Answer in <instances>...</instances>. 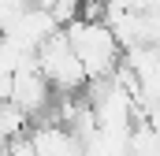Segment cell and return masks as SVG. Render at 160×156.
I'll use <instances>...</instances> for the list:
<instances>
[{"instance_id": "7a4b0ae2", "label": "cell", "mask_w": 160, "mask_h": 156, "mask_svg": "<svg viewBox=\"0 0 160 156\" xmlns=\"http://www.w3.org/2000/svg\"><path fill=\"white\" fill-rule=\"evenodd\" d=\"M38 67L45 71V78L52 82L56 93H82L89 85V71L78 60V52H75V45H71L63 26L38 45Z\"/></svg>"}, {"instance_id": "6da1fadb", "label": "cell", "mask_w": 160, "mask_h": 156, "mask_svg": "<svg viewBox=\"0 0 160 156\" xmlns=\"http://www.w3.org/2000/svg\"><path fill=\"white\" fill-rule=\"evenodd\" d=\"M63 30H67V37L75 45L78 60L86 63L89 82H93V78H108L123 63V45H119V37H116V30H112L108 19H89V15H82L75 22H67Z\"/></svg>"}, {"instance_id": "3957f363", "label": "cell", "mask_w": 160, "mask_h": 156, "mask_svg": "<svg viewBox=\"0 0 160 156\" xmlns=\"http://www.w3.org/2000/svg\"><path fill=\"white\" fill-rule=\"evenodd\" d=\"M11 78H15V85H11V100L34 119V123L45 119V112L56 104V89H52V82L45 78V71L38 67V60L26 63V67H19Z\"/></svg>"}, {"instance_id": "5b68a950", "label": "cell", "mask_w": 160, "mask_h": 156, "mask_svg": "<svg viewBox=\"0 0 160 156\" xmlns=\"http://www.w3.org/2000/svg\"><path fill=\"white\" fill-rule=\"evenodd\" d=\"M8 156H41V153H38V145H34V138H30V130L8 141Z\"/></svg>"}, {"instance_id": "277c9868", "label": "cell", "mask_w": 160, "mask_h": 156, "mask_svg": "<svg viewBox=\"0 0 160 156\" xmlns=\"http://www.w3.org/2000/svg\"><path fill=\"white\" fill-rule=\"evenodd\" d=\"M48 11L56 15V22H60V26H67V22L82 19V0H56Z\"/></svg>"}]
</instances>
